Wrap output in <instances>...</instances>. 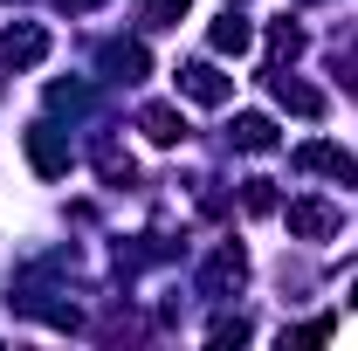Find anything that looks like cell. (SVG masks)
<instances>
[{"label": "cell", "instance_id": "8", "mask_svg": "<svg viewBox=\"0 0 358 351\" xmlns=\"http://www.w3.org/2000/svg\"><path fill=\"white\" fill-rule=\"evenodd\" d=\"M207 42H214V55H248L255 28H248L241 14H227V21H214V35H207Z\"/></svg>", "mask_w": 358, "mask_h": 351}, {"label": "cell", "instance_id": "1", "mask_svg": "<svg viewBox=\"0 0 358 351\" xmlns=\"http://www.w3.org/2000/svg\"><path fill=\"white\" fill-rule=\"evenodd\" d=\"M296 166H303V173H331V179H345V186H358V159L345 152V145H303V152H296Z\"/></svg>", "mask_w": 358, "mask_h": 351}, {"label": "cell", "instance_id": "13", "mask_svg": "<svg viewBox=\"0 0 358 351\" xmlns=\"http://www.w3.org/2000/svg\"><path fill=\"white\" fill-rule=\"evenodd\" d=\"M248 214H275V193H268V179H248Z\"/></svg>", "mask_w": 358, "mask_h": 351}, {"label": "cell", "instance_id": "7", "mask_svg": "<svg viewBox=\"0 0 358 351\" xmlns=\"http://www.w3.org/2000/svg\"><path fill=\"white\" fill-rule=\"evenodd\" d=\"M138 124H145L152 145H179V138H186V117H179L173 103H145V110H138Z\"/></svg>", "mask_w": 358, "mask_h": 351}, {"label": "cell", "instance_id": "3", "mask_svg": "<svg viewBox=\"0 0 358 351\" xmlns=\"http://www.w3.org/2000/svg\"><path fill=\"white\" fill-rule=\"evenodd\" d=\"M0 55H7L14 69H35V62L48 55V35L35 28V21H21V28H7V42H0Z\"/></svg>", "mask_w": 358, "mask_h": 351}, {"label": "cell", "instance_id": "14", "mask_svg": "<svg viewBox=\"0 0 358 351\" xmlns=\"http://www.w3.org/2000/svg\"><path fill=\"white\" fill-rule=\"evenodd\" d=\"M241 338H248V324H241V317H221V324H214V345H241Z\"/></svg>", "mask_w": 358, "mask_h": 351}, {"label": "cell", "instance_id": "10", "mask_svg": "<svg viewBox=\"0 0 358 351\" xmlns=\"http://www.w3.org/2000/svg\"><path fill=\"white\" fill-rule=\"evenodd\" d=\"M234 145L241 152H268L275 145V124H268L262 110H248V117H234Z\"/></svg>", "mask_w": 358, "mask_h": 351}, {"label": "cell", "instance_id": "4", "mask_svg": "<svg viewBox=\"0 0 358 351\" xmlns=\"http://www.w3.org/2000/svg\"><path fill=\"white\" fill-rule=\"evenodd\" d=\"M179 89H186L193 103H227V76L214 62H186V69H179Z\"/></svg>", "mask_w": 358, "mask_h": 351}, {"label": "cell", "instance_id": "9", "mask_svg": "<svg viewBox=\"0 0 358 351\" xmlns=\"http://www.w3.org/2000/svg\"><path fill=\"white\" fill-rule=\"evenodd\" d=\"M275 103L296 110V117H317V110H324V96H317L310 83H289V76H275Z\"/></svg>", "mask_w": 358, "mask_h": 351}, {"label": "cell", "instance_id": "5", "mask_svg": "<svg viewBox=\"0 0 358 351\" xmlns=\"http://www.w3.org/2000/svg\"><path fill=\"white\" fill-rule=\"evenodd\" d=\"M338 227V207H324V200H296L289 207V234H303V241H324Z\"/></svg>", "mask_w": 358, "mask_h": 351}, {"label": "cell", "instance_id": "15", "mask_svg": "<svg viewBox=\"0 0 358 351\" xmlns=\"http://www.w3.org/2000/svg\"><path fill=\"white\" fill-rule=\"evenodd\" d=\"M62 7H69V14H83V7H103V0H62Z\"/></svg>", "mask_w": 358, "mask_h": 351}, {"label": "cell", "instance_id": "11", "mask_svg": "<svg viewBox=\"0 0 358 351\" xmlns=\"http://www.w3.org/2000/svg\"><path fill=\"white\" fill-rule=\"evenodd\" d=\"M103 62H110L117 76H145V69H152V55H145L138 42H110V48H103Z\"/></svg>", "mask_w": 358, "mask_h": 351}, {"label": "cell", "instance_id": "6", "mask_svg": "<svg viewBox=\"0 0 358 351\" xmlns=\"http://www.w3.org/2000/svg\"><path fill=\"white\" fill-rule=\"evenodd\" d=\"M241 275H248L241 248H221V255L207 262V275H200V289H207V296H227V289H241Z\"/></svg>", "mask_w": 358, "mask_h": 351}, {"label": "cell", "instance_id": "2", "mask_svg": "<svg viewBox=\"0 0 358 351\" xmlns=\"http://www.w3.org/2000/svg\"><path fill=\"white\" fill-rule=\"evenodd\" d=\"M28 159H35V173H42V179H62V173H69V145L48 131V124L28 131Z\"/></svg>", "mask_w": 358, "mask_h": 351}, {"label": "cell", "instance_id": "16", "mask_svg": "<svg viewBox=\"0 0 358 351\" xmlns=\"http://www.w3.org/2000/svg\"><path fill=\"white\" fill-rule=\"evenodd\" d=\"M352 303H358V289H352Z\"/></svg>", "mask_w": 358, "mask_h": 351}, {"label": "cell", "instance_id": "12", "mask_svg": "<svg viewBox=\"0 0 358 351\" xmlns=\"http://www.w3.org/2000/svg\"><path fill=\"white\" fill-rule=\"evenodd\" d=\"M186 7H193V0H145V14H152L159 28H173V21H186Z\"/></svg>", "mask_w": 358, "mask_h": 351}]
</instances>
